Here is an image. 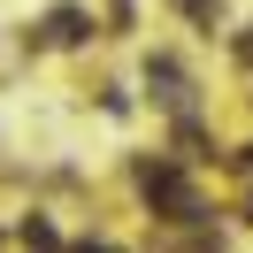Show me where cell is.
<instances>
[{
	"label": "cell",
	"mask_w": 253,
	"mask_h": 253,
	"mask_svg": "<svg viewBox=\"0 0 253 253\" xmlns=\"http://www.w3.org/2000/svg\"><path fill=\"white\" fill-rule=\"evenodd\" d=\"M77 253H115V246H77Z\"/></svg>",
	"instance_id": "obj_1"
}]
</instances>
